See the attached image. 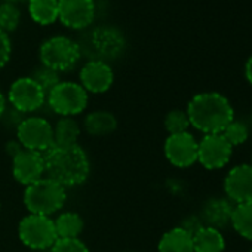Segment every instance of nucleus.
<instances>
[{
    "label": "nucleus",
    "instance_id": "obj_7",
    "mask_svg": "<svg viewBox=\"0 0 252 252\" xmlns=\"http://www.w3.org/2000/svg\"><path fill=\"white\" fill-rule=\"evenodd\" d=\"M18 141L26 150L45 152L54 144V129L48 120L42 117L24 119L17 129Z\"/></svg>",
    "mask_w": 252,
    "mask_h": 252
},
{
    "label": "nucleus",
    "instance_id": "obj_1",
    "mask_svg": "<svg viewBox=\"0 0 252 252\" xmlns=\"http://www.w3.org/2000/svg\"><path fill=\"white\" fill-rule=\"evenodd\" d=\"M46 178L63 187H74L86 181L89 175V159L82 147L52 144L42 153Z\"/></svg>",
    "mask_w": 252,
    "mask_h": 252
},
{
    "label": "nucleus",
    "instance_id": "obj_4",
    "mask_svg": "<svg viewBox=\"0 0 252 252\" xmlns=\"http://www.w3.org/2000/svg\"><path fill=\"white\" fill-rule=\"evenodd\" d=\"M80 58V48L76 42L65 36L48 39L40 48V60L43 67L54 71L71 70Z\"/></svg>",
    "mask_w": 252,
    "mask_h": 252
},
{
    "label": "nucleus",
    "instance_id": "obj_6",
    "mask_svg": "<svg viewBox=\"0 0 252 252\" xmlns=\"http://www.w3.org/2000/svg\"><path fill=\"white\" fill-rule=\"evenodd\" d=\"M49 107L61 116H74L82 113L88 104V94L82 85L73 82H60L48 94Z\"/></svg>",
    "mask_w": 252,
    "mask_h": 252
},
{
    "label": "nucleus",
    "instance_id": "obj_22",
    "mask_svg": "<svg viewBox=\"0 0 252 252\" xmlns=\"http://www.w3.org/2000/svg\"><path fill=\"white\" fill-rule=\"evenodd\" d=\"M230 222L242 237L252 240V200L236 205Z\"/></svg>",
    "mask_w": 252,
    "mask_h": 252
},
{
    "label": "nucleus",
    "instance_id": "obj_25",
    "mask_svg": "<svg viewBox=\"0 0 252 252\" xmlns=\"http://www.w3.org/2000/svg\"><path fill=\"white\" fill-rule=\"evenodd\" d=\"M21 20L20 9L14 3H3L0 5V30L14 32Z\"/></svg>",
    "mask_w": 252,
    "mask_h": 252
},
{
    "label": "nucleus",
    "instance_id": "obj_26",
    "mask_svg": "<svg viewBox=\"0 0 252 252\" xmlns=\"http://www.w3.org/2000/svg\"><path fill=\"white\" fill-rule=\"evenodd\" d=\"M221 134L224 135V138L228 141V144L231 147L240 146L242 143H245L248 140V128H246V125L242 123V122H236V120H231L225 126V129Z\"/></svg>",
    "mask_w": 252,
    "mask_h": 252
},
{
    "label": "nucleus",
    "instance_id": "obj_5",
    "mask_svg": "<svg viewBox=\"0 0 252 252\" xmlns=\"http://www.w3.org/2000/svg\"><path fill=\"white\" fill-rule=\"evenodd\" d=\"M21 242L32 249H48L58 240L54 221L46 215L30 214L18 225Z\"/></svg>",
    "mask_w": 252,
    "mask_h": 252
},
{
    "label": "nucleus",
    "instance_id": "obj_16",
    "mask_svg": "<svg viewBox=\"0 0 252 252\" xmlns=\"http://www.w3.org/2000/svg\"><path fill=\"white\" fill-rule=\"evenodd\" d=\"M159 252H194L193 236L183 227H175L162 236Z\"/></svg>",
    "mask_w": 252,
    "mask_h": 252
},
{
    "label": "nucleus",
    "instance_id": "obj_32",
    "mask_svg": "<svg viewBox=\"0 0 252 252\" xmlns=\"http://www.w3.org/2000/svg\"><path fill=\"white\" fill-rule=\"evenodd\" d=\"M5 108H6V101H5V96H3L2 91H0V117L3 116V113H5Z\"/></svg>",
    "mask_w": 252,
    "mask_h": 252
},
{
    "label": "nucleus",
    "instance_id": "obj_3",
    "mask_svg": "<svg viewBox=\"0 0 252 252\" xmlns=\"http://www.w3.org/2000/svg\"><path fill=\"white\" fill-rule=\"evenodd\" d=\"M67 200L65 187L60 186L58 183L42 178L30 186H27L24 193V203L30 214L36 215H46L60 211Z\"/></svg>",
    "mask_w": 252,
    "mask_h": 252
},
{
    "label": "nucleus",
    "instance_id": "obj_14",
    "mask_svg": "<svg viewBox=\"0 0 252 252\" xmlns=\"http://www.w3.org/2000/svg\"><path fill=\"white\" fill-rule=\"evenodd\" d=\"M113 70L111 67L98 60H92L80 71V82L82 88L85 91L94 92V94H102L110 89L113 85Z\"/></svg>",
    "mask_w": 252,
    "mask_h": 252
},
{
    "label": "nucleus",
    "instance_id": "obj_9",
    "mask_svg": "<svg viewBox=\"0 0 252 252\" xmlns=\"http://www.w3.org/2000/svg\"><path fill=\"white\" fill-rule=\"evenodd\" d=\"M231 152L233 147L222 134H209L197 146V160L206 169H220L228 163Z\"/></svg>",
    "mask_w": 252,
    "mask_h": 252
},
{
    "label": "nucleus",
    "instance_id": "obj_18",
    "mask_svg": "<svg viewBox=\"0 0 252 252\" xmlns=\"http://www.w3.org/2000/svg\"><path fill=\"white\" fill-rule=\"evenodd\" d=\"M193 248L194 252H222L225 240L220 230L206 225L193 234Z\"/></svg>",
    "mask_w": 252,
    "mask_h": 252
},
{
    "label": "nucleus",
    "instance_id": "obj_30",
    "mask_svg": "<svg viewBox=\"0 0 252 252\" xmlns=\"http://www.w3.org/2000/svg\"><path fill=\"white\" fill-rule=\"evenodd\" d=\"M24 150V147L20 144V141H11V143H8V153L14 158V156H17L20 152H23Z\"/></svg>",
    "mask_w": 252,
    "mask_h": 252
},
{
    "label": "nucleus",
    "instance_id": "obj_27",
    "mask_svg": "<svg viewBox=\"0 0 252 252\" xmlns=\"http://www.w3.org/2000/svg\"><path fill=\"white\" fill-rule=\"evenodd\" d=\"M32 79L43 89L45 94H49L58 83H60V77L58 73L48 68V67H42L39 70H36L32 76Z\"/></svg>",
    "mask_w": 252,
    "mask_h": 252
},
{
    "label": "nucleus",
    "instance_id": "obj_19",
    "mask_svg": "<svg viewBox=\"0 0 252 252\" xmlns=\"http://www.w3.org/2000/svg\"><path fill=\"white\" fill-rule=\"evenodd\" d=\"M83 126H85V131L89 135L102 137V135H108L116 131L117 120L108 111H94L85 117Z\"/></svg>",
    "mask_w": 252,
    "mask_h": 252
},
{
    "label": "nucleus",
    "instance_id": "obj_10",
    "mask_svg": "<svg viewBox=\"0 0 252 252\" xmlns=\"http://www.w3.org/2000/svg\"><path fill=\"white\" fill-rule=\"evenodd\" d=\"M199 143L189 132L169 135L165 143V156L177 168H189L197 162Z\"/></svg>",
    "mask_w": 252,
    "mask_h": 252
},
{
    "label": "nucleus",
    "instance_id": "obj_24",
    "mask_svg": "<svg viewBox=\"0 0 252 252\" xmlns=\"http://www.w3.org/2000/svg\"><path fill=\"white\" fill-rule=\"evenodd\" d=\"M189 125H190L189 116L183 110H172L165 117V128L171 135L187 132Z\"/></svg>",
    "mask_w": 252,
    "mask_h": 252
},
{
    "label": "nucleus",
    "instance_id": "obj_31",
    "mask_svg": "<svg viewBox=\"0 0 252 252\" xmlns=\"http://www.w3.org/2000/svg\"><path fill=\"white\" fill-rule=\"evenodd\" d=\"M245 76H246L248 82L252 85V57L246 61V65H245Z\"/></svg>",
    "mask_w": 252,
    "mask_h": 252
},
{
    "label": "nucleus",
    "instance_id": "obj_23",
    "mask_svg": "<svg viewBox=\"0 0 252 252\" xmlns=\"http://www.w3.org/2000/svg\"><path fill=\"white\" fill-rule=\"evenodd\" d=\"M80 135V128L71 117H63L57 122L54 129V144L57 146H74Z\"/></svg>",
    "mask_w": 252,
    "mask_h": 252
},
{
    "label": "nucleus",
    "instance_id": "obj_8",
    "mask_svg": "<svg viewBox=\"0 0 252 252\" xmlns=\"http://www.w3.org/2000/svg\"><path fill=\"white\" fill-rule=\"evenodd\" d=\"M45 96L46 94L43 89L32 77H21L15 80L9 89V101L20 113L39 110L45 102Z\"/></svg>",
    "mask_w": 252,
    "mask_h": 252
},
{
    "label": "nucleus",
    "instance_id": "obj_33",
    "mask_svg": "<svg viewBox=\"0 0 252 252\" xmlns=\"http://www.w3.org/2000/svg\"><path fill=\"white\" fill-rule=\"evenodd\" d=\"M17 2H21V0H6V3H17Z\"/></svg>",
    "mask_w": 252,
    "mask_h": 252
},
{
    "label": "nucleus",
    "instance_id": "obj_12",
    "mask_svg": "<svg viewBox=\"0 0 252 252\" xmlns=\"http://www.w3.org/2000/svg\"><path fill=\"white\" fill-rule=\"evenodd\" d=\"M12 171L15 180L24 186H30L42 180V177L45 175V163L42 153L24 149L17 156H14Z\"/></svg>",
    "mask_w": 252,
    "mask_h": 252
},
{
    "label": "nucleus",
    "instance_id": "obj_21",
    "mask_svg": "<svg viewBox=\"0 0 252 252\" xmlns=\"http://www.w3.org/2000/svg\"><path fill=\"white\" fill-rule=\"evenodd\" d=\"M54 224L58 239H77L83 230V220L76 212L61 214Z\"/></svg>",
    "mask_w": 252,
    "mask_h": 252
},
{
    "label": "nucleus",
    "instance_id": "obj_28",
    "mask_svg": "<svg viewBox=\"0 0 252 252\" xmlns=\"http://www.w3.org/2000/svg\"><path fill=\"white\" fill-rule=\"evenodd\" d=\"M51 252H89L86 245L79 239H58L52 248Z\"/></svg>",
    "mask_w": 252,
    "mask_h": 252
},
{
    "label": "nucleus",
    "instance_id": "obj_2",
    "mask_svg": "<svg viewBox=\"0 0 252 252\" xmlns=\"http://www.w3.org/2000/svg\"><path fill=\"white\" fill-rule=\"evenodd\" d=\"M186 113L190 125L205 135L221 134L234 117L231 104L218 92L197 94L189 102Z\"/></svg>",
    "mask_w": 252,
    "mask_h": 252
},
{
    "label": "nucleus",
    "instance_id": "obj_13",
    "mask_svg": "<svg viewBox=\"0 0 252 252\" xmlns=\"http://www.w3.org/2000/svg\"><path fill=\"white\" fill-rule=\"evenodd\" d=\"M224 189L230 200L239 203L252 200V165L234 166L225 177Z\"/></svg>",
    "mask_w": 252,
    "mask_h": 252
},
{
    "label": "nucleus",
    "instance_id": "obj_17",
    "mask_svg": "<svg viewBox=\"0 0 252 252\" xmlns=\"http://www.w3.org/2000/svg\"><path fill=\"white\" fill-rule=\"evenodd\" d=\"M233 206L224 199H214L209 200L203 208V220L208 222V227L212 228H222L231 221Z\"/></svg>",
    "mask_w": 252,
    "mask_h": 252
},
{
    "label": "nucleus",
    "instance_id": "obj_34",
    "mask_svg": "<svg viewBox=\"0 0 252 252\" xmlns=\"http://www.w3.org/2000/svg\"><path fill=\"white\" fill-rule=\"evenodd\" d=\"M251 252H252V249H251Z\"/></svg>",
    "mask_w": 252,
    "mask_h": 252
},
{
    "label": "nucleus",
    "instance_id": "obj_20",
    "mask_svg": "<svg viewBox=\"0 0 252 252\" xmlns=\"http://www.w3.org/2000/svg\"><path fill=\"white\" fill-rule=\"evenodd\" d=\"M29 11L37 24H52L58 20V0H29Z\"/></svg>",
    "mask_w": 252,
    "mask_h": 252
},
{
    "label": "nucleus",
    "instance_id": "obj_15",
    "mask_svg": "<svg viewBox=\"0 0 252 252\" xmlns=\"http://www.w3.org/2000/svg\"><path fill=\"white\" fill-rule=\"evenodd\" d=\"M91 43H92V51L99 57L98 61L116 58L119 54H122L125 48L123 36L117 30L110 27L96 29L92 33Z\"/></svg>",
    "mask_w": 252,
    "mask_h": 252
},
{
    "label": "nucleus",
    "instance_id": "obj_29",
    "mask_svg": "<svg viewBox=\"0 0 252 252\" xmlns=\"http://www.w3.org/2000/svg\"><path fill=\"white\" fill-rule=\"evenodd\" d=\"M11 58V40L8 34L0 30V68H3Z\"/></svg>",
    "mask_w": 252,
    "mask_h": 252
},
{
    "label": "nucleus",
    "instance_id": "obj_11",
    "mask_svg": "<svg viewBox=\"0 0 252 252\" xmlns=\"http://www.w3.org/2000/svg\"><path fill=\"white\" fill-rule=\"evenodd\" d=\"M94 17V0H58V20L70 29H85Z\"/></svg>",
    "mask_w": 252,
    "mask_h": 252
}]
</instances>
